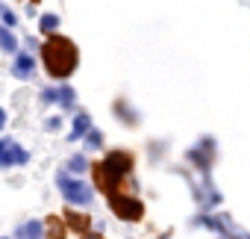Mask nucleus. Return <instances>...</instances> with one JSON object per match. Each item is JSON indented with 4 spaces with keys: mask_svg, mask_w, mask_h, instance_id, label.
Here are the masks:
<instances>
[{
    "mask_svg": "<svg viewBox=\"0 0 250 239\" xmlns=\"http://www.w3.org/2000/svg\"><path fill=\"white\" fill-rule=\"evenodd\" d=\"M42 62H44V68H47V74L53 80H68L80 65L77 45L71 39H65V36H50L42 45Z\"/></svg>",
    "mask_w": 250,
    "mask_h": 239,
    "instance_id": "1",
    "label": "nucleus"
},
{
    "mask_svg": "<svg viewBox=\"0 0 250 239\" xmlns=\"http://www.w3.org/2000/svg\"><path fill=\"white\" fill-rule=\"evenodd\" d=\"M130 171H133V157H130L127 151H109V154L103 157V163H100V166H94L97 186H100L106 195L118 192V183L127 177Z\"/></svg>",
    "mask_w": 250,
    "mask_h": 239,
    "instance_id": "2",
    "label": "nucleus"
},
{
    "mask_svg": "<svg viewBox=\"0 0 250 239\" xmlns=\"http://www.w3.org/2000/svg\"><path fill=\"white\" fill-rule=\"evenodd\" d=\"M106 198H109L112 213H115L121 221H139V218L145 215L142 201L133 198V195H127V192H112V195H106Z\"/></svg>",
    "mask_w": 250,
    "mask_h": 239,
    "instance_id": "3",
    "label": "nucleus"
},
{
    "mask_svg": "<svg viewBox=\"0 0 250 239\" xmlns=\"http://www.w3.org/2000/svg\"><path fill=\"white\" fill-rule=\"evenodd\" d=\"M56 183H59V189H62V195H65V201L68 204H77V207H88L91 204V198H94V192H91V186L88 183H83V180H74V177H68V174H56Z\"/></svg>",
    "mask_w": 250,
    "mask_h": 239,
    "instance_id": "4",
    "label": "nucleus"
},
{
    "mask_svg": "<svg viewBox=\"0 0 250 239\" xmlns=\"http://www.w3.org/2000/svg\"><path fill=\"white\" fill-rule=\"evenodd\" d=\"M30 163V154L15 142L9 151H3V154H0V168H9V166H27Z\"/></svg>",
    "mask_w": 250,
    "mask_h": 239,
    "instance_id": "5",
    "label": "nucleus"
},
{
    "mask_svg": "<svg viewBox=\"0 0 250 239\" xmlns=\"http://www.w3.org/2000/svg\"><path fill=\"white\" fill-rule=\"evenodd\" d=\"M33 71H36V59L30 53H18L15 56V65H12V74L18 80H27V77H33Z\"/></svg>",
    "mask_w": 250,
    "mask_h": 239,
    "instance_id": "6",
    "label": "nucleus"
},
{
    "mask_svg": "<svg viewBox=\"0 0 250 239\" xmlns=\"http://www.w3.org/2000/svg\"><path fill=\"white\" fill-rule=\"evenodd\" d=\"M15 236H18V239H47L42 221H27V224H21V227L15 230Z\"/></svg>",
    "mask_w": 250,
    "mask_h": 239,
    "instance_id": "7",
    "label": "nucleus"
},
{
    "mask_svg": "<svg viewBox=\"0 0 250 239\" xmlns=\"http://www.w3.org/2000/svg\"><path fill=\"white\" fill-rule=\"evenodd\" d=\"M88 130H91V115H88V112H80V115L74 118L71 139H74V142H77V139H85V136H88Z\"/></svg>",
    "mask_w": 250,
    "mask_h": 239,
    "instance_id": "8",
    "label": "nucleus"
},
{
    "mask_svg": "<svg viewBox=\"0 0 250 239\" xmlns=\"http://www.w3.org/2000/svg\"><path fill=\"white\" fill-rule=\"evenodd\" d=\"M0 50L18 56V39H15V33L9 27H0Z\"/></svg>",
    "mask_w": 250,
    "mask_h": 239,
    "instance_id": "9",
    "label": "nucleus"
},
{
    "mask_svg": "<svg viewBox=\"0 0 250 239\" xmlns=\"http://www.w3.org/2000/svg\"><path fill=\"white\" fill-rule=\"evenodd\" d=\"M115 115L121 118L124 124H139V112H136V109H130V106H127V100H118V103H115Z\"/></svg>",
    "mask_w": 250,
    "mask_h": 239,
    "instance_id": "10",
    "label": "nucleus"
},
{
    "mask_svg": "<svg viewBox=\"0 0 250 239\" xmlns=\"http://www.w3.org/2000/svg\"><path fill=\"white\" fill-rule=\"evenodd\" d=\"M91 166H88V160H85V154H74L71 160H68V171H74V174H85Z\"/></svg>",
    "mask_w": 250,
    "mask_h": 239,
    "instance_id": "11",
    "label": "nucleus"
},
{
    "mask_svg": "<svg viewBox=\"0 0 250 239\" xmlns=\"http://www.w3.org/2000/svg\"><path fill=\"white\" fill-rule=\"evenodd\" d=\"M65 215H68V224H71L74 230L88 233V215H83V213H65Z\"/></svg>",
    "mask_w": 250,
    "mask_h": 239,
    "instance_id": "12",
    "label": "nucleus"
},
{
    "mask_svg": "<svg viewBox=\"0 0 250 239\" xmlns=\"http://www.w3.org/2000/svg\"><path fill=\"white\" fill-rule=\"evenodd\" d=\"M44 236H47V239H65V227H62V221H59V218H50L47 227H44Z\"/></svg>",
    "mask_w": 250,
    "mask_h": 239,
    "instance_id": "13",
    "label": "nucleus"
},
{
    "mask_svg": "<svg viewBox=\"0 0 250 239\" xmlns=\"http://www.w3.org/2000/svg\"><path fill=\"white\" fill-rule=\"evenodd\" d=\"M39 30H42V33H56V30H59V18H56V15H42Z\"/></svg>",
    "mask_w": 250,
    "mask_h": 239,
    "instance_id": "14",
    "label": "nucleus"
},
{
    "mask_svg": "<svg viewBox=\"0 0 250 239\" xmlns=\"http://www.w3.org/2000/svg\"><path fill=\"white\" fill-rule=\"evenodd\" d=\"M74 100H77V95H74V89H59V103H62V109H71L74 106Z\"/></svg>",
    "mask_w": 250,
    "mask_h": 239,
    "instance_id": "15",
    "label": "nucleus"
},
{
    "mask_svg": "<svg viewBox=\"0 0 250 239\" xmlns=\"http://www.w3.org/2000/svg\"><path fill=\"white\" fill-rule=\"evenodd\" d=\"M85 145H88V148H103V136H100L97 130H88V136H85Z\"/></svg>",
    "mask_w": 250,
    "mask_h": 239,
    "instance_id": "16",
    "label": "nucleus"
},
{
    "mask_svg": "<svg viewBox=\"0 0 250 239\" xmlns=\"http://www.w3.org/2000/svg\"><path fill=\"white\" fill-rule=\"evenodd\" d=\"M0 15H3V24H6V27H15V24H18V15H15L12 9H0Z\"/></svg>",
    "mask_w": 250,
    "mask_h": 239,
    "instance_id": "17",
    "label": "nucleus"
},
{
    "mask_svg": "<svg viewBox=\"0 0 250 239\" xmlns=\"http://www.w3.org/2000/svg\"><path fill=\"white\" fill-rule=\"evenodd\" d=\"M53 100H59V92H53V89H44V92H42V103H53Z\"/></svg>",
    "mask_w": 250,
    "mask_h": 239,
    "instance_id": "18",
    "label": "nucleus"
},
{
    "mask_svg": "<svg viewBox=\"0 0 250 239\" xmlns=\"http://www.w3.org/2000/svg\"><path fill=\"white\" fill-rule=\"evenodd\" d=\"M62 127V118H47V130H59Z\"/></svg>",
    "mask_w": 250,
    "mask_h": 239,
    "instance_id": "19",
    "label": "nucleus"
},
{
    "mask_svg": "<svg viewBox=\"0 0 250 239\" xmlns=\"http://www.w3.org/2000/svg\"><path fill=\"white\" fill-rule=\"evenodd\" d=\"M15 145V139H0V154H3V151H9Z\"/></svg>",
    "mask_w": 250,
    "mask_h": 239,
    "instance_id": "20",
    "label": "nucleus"
},
{
    "mask_svg": "<svg viewBox=\"0 0 250 239\" xmlns=\"http://www.w3.org/2000/svg\"><path fill=\"white\" fill-rule=\"evenodd\" d=\"M83 239H103L100 233H83Z\"/></svg>",
    "mask_w": 250,
    "mask_h": 239,
    "instance_id": "21",
    "label": "nucleus"
},
{
    "mask_svg": "<svg viewBox=\"0 0 250 239\" xmlns=\"http://www.w3.org/2000/svg\"><path fill=\"white\" fill-rule=\"evenodd\" d=\"M3 124H6V112L0 109V130H3Z\"/></svg>",
    "mask_w": 250,
    "mask_h": 239,
    "instance_id": "22",
    "label": "nucleus"
}]
</instances>
